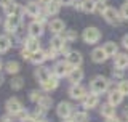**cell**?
<instances>
[{
    "mask_svg": "<svg viewBox=\"0 0 128 122\" xmlns=\"http://www.w3.org/2000/svg\"><path fill=\"white\" fill-rule=\"evenodd\" d=\"M56 112H58V116L61 117V119H67V117H70V114H72V106L67 101H61V103L58 104V108H56Z\"/></svg>",
    "mask_w": 128,
    "mask_h": 122,
    "instance_id": "52a82bcc",
    "label": "cell"
},
{
    "mask_svg": "<svg viewBox=\"0 0 128 122\" xmlns=\"http://www.w3.org/2000/svg\"><path fill=\"white\" fill-rule=\"evenodd\" d=\"M37 103H38L40 108H43V109L46 111L48 108H51V104H53V100H51V96H48V95H42V98H40Z\"/></svg>",
    "mask_w": 128,
    "mask_h": 122,
    "instance_id": "83f0119b",
    "label": "cell"
},
{
    "mask_svg": "<svg viewBox=\"0 0 128 122\" xmlns=\"http://www.w3.org/2000/svg\"><path fill=\"white\" fill-rule=\"evenodd\" d=\"M112 76H114L115 79H122V77H123V69H118L117 68L114 72H112Z\"/></svg>",
    "mask_w": 128,
    "mask_h": 122,
    "instance_id": "f35d334b",
    "label": "cell"
},
{
    "mask_svg": "<svg viewBox=\"0 0 128 122\" xmlns=\"http://www.w3.org/2000/svg\"><path fill=\"white\" fill-rule=\"evenodd\" d=\"M26 13L32 16V18H35L38 13H40V5L38 3H35V2H30V3H27L26 5Z\"/></svg>",
    "mask_w": 128,
    "mask_h": 122,
    "instance_id": "7402d4cb",
    "label": "cell"
},
{
    "mask_svg": "<svg viewBox=\"0 0 128 122\" xmlns=\"http://www.w3.org/2000/svg\"><path fill=\"white\" fill-rule=\"evenodd\" d=\"M102 16H104V19H106L107 23H110V24H118L120 19H122L120 18V13L115 10V8H112V7H106Z\"/></svg>",
    "mask_w": 128,
    "mask_h": 122,
    "instance_id": "5b68a950",
    "label": "cell"
},
{
    "mask_svg": "<svg viewBox=\"0 0 128 122\" xmlns=\"http://www.w3.org/2000/svg\"><path fill=\"white\" fill-rule=\"evenodd\" d=\"M74 3V0H59V5H64V7H69Z\"/></svg>",
    "mask_w": 128,
    "mask_h": 122,
    "instance_id": "7bdbcfd3",
    "label": "cell"
},
{
    "mask_svg": "<svg viewBox=\"0 0 128 122\" xmlns=\"http://www.w3.org/2000/svg\"><path fill=\"white\" fill-rule=\"evenodd\" d=\"M24 85V80L21 77H14L13 80H11V88H14V90H19V88H22Z\"/></svg>",
    "mask_w": 128,
    "mask_h": 122,
    "instance_id": "4dcf8cb0",
    "label": "cell"
},
{
    "mask_svg": "<svg viewBox=\"0 0 128 122\" xmlns=\"http://www.w3.org/2000/svg\"><path fill=\"white\" fill-rule=\"evenodd\" d=\"M98 103H99V98H98V95H96V93L86 95L85 98H83V108H86V109H91V108H94Z\"/></svg>",
    "mask_w": 128,
    "mask_h": 122,
    "instance_id": "5bb4252c",
    "label": "cell"
},
{
    "mask_svg": "<svg viewBox=\"0 0 128 122\" xmlns=\"http://www.w3.org/2000/svg\"><path fill=\"white\" fill-rule=\"evenodd\" d=\"M16 117H18V120L19 122H26V120H29L30 119V114L27 111H24V109H21V111L16 114Z\"/></svg>",
    "mask_w": 128,
    "mask_h": 122,
    "instance_id": "1f68e13d",
    "label": "cell"
},
{
    "mask_svg": "<svg viewBox=\"0 0 128 122\" xmlns=\"http://www.w3.org/2000/svg\"><path fill=\"white\" fill-rule=\"evenodd\" d=\"M126 2H128V0H126Z\"/></svg>",
    "mask_w": 128,
    "mask_h": 122,
    "instance_id": "db71d44e",
    "label": "cell"
},
{
    "mask_svg": "<svg viewBox=\"0 0 128 122\" xmlns=\"http://www.w3.org/2000/svg\"><path fill=\"white\" fill-rule=\"evenodd\" d=\"M40 98H42V93H40V92L34 90V92L30 93V100H32V101H35V103H37V101H38Z\"/></svg>",
    "mask_w": 128,
    "mask_h": 122,
    "instance_id": "d590c367",
    "label": "cell"
},
{
    "mask_svg": "<svg viewBox=\"0 0 128 122\" xmlns=\"http://www.w3.org/2000/svg\"><path fill=\"white\" fill-rule=\"evenodd\" d=\"M120 18L128 19V2L125 3V5H122V8H120Z\"/></svg>",
    "mask_w": 128,
    "mask_h": 122,
    "instance_id": "e575fe53",
    "label": "cell"
},
{
    "mask_svg": "<svg viewBox=\"0 0 128 122\" xmlns=\"http://www.w3.org/2000/svg\"><path fill=\"white\" fill-rule=\"evenodd\" d=\"M101 2H106V0H101Z\"/></svg>",
    "mask_w": 128,
    "mask_h": 122,
    "instance_id": "f5cc1de1",
    "label": "cell"
},
{
    "mask_svg": "<svg viewBox=\"0 0 128 122\" xmlns=\"http://www.w3.org/2000/svg\"><path fill=\"white\" fill-rule=\"evenodd\" d=\"M24 45H26V50H29L30 53H34V51L40 50V42H38V37H30L26 39V42H24Z\"/></svg>",
    "mask_w": 128,
    "mask_h": 122,
    "instance_id": "8fae6325",
    "label": "cell"
},
{
    "mask_svg": "<svg viewBox=\"0 0 128 122\" xmlns=\"http://www.w3.org/2000/svg\"><path fill=\"white\" fill-rule=\"evenodd\" d=\"M11 2H13V0H0V5H2L3 8H5L6 5H10V3H11Z\"/></svg>",
    "mask_w": 128,
    "mask_h": 122,
    "instance_id": "ee69618b",
    "label": "cell"
},
{
    "mask_svg": "<svg viewBox=\"0 0 128 122\" xmlns=\"http://www.w3.org/2000/svg\"><path fill=\"white\" fill-rule=\"evenodd\" d=\"M118 92L122 93L123 96L128 95V80H122V82L118 84Z\"/></svg>",
    "mask_w": 128,
    "mask_h": 122,
    "instance_id": "d6a6232c",
    "label": "cell"
},
{
    "mask_svg": "<svg viewBox=\"0 0 128 122\" xmlns=\"http://www.w3.org/2000/svg\"><path fill=\"white\" fill-rule=\"evenodd\" d=\"M0 84H2V77H0Z\"/></svg>",
    "mask_w": 128,
    "mask_h": 122,
    "instance_id": "816d5d0a",
    "label": "cell"
},
{
    "mask_svg": "<svg viewBox=\"0 0 128 122\" xmlns=\"http://www.w3.org/2000/svg\"><path fill=\"white\" fill-rule=\"evenodd\" d=\"M69 95L72 100H83L86 96V90L80 84H72V87L69 88Z\"/></svg>",
    "mask_w": 128,
    "mask_h": 122,
    "instance_id": "8992f818",
    "label": "cell"
},
{
    "mask_svg": "<svg viewBox=\"0 0 128 122\" xmlns=\"http://www.w3.org/2000/svg\"><path fill=\"white\" fill-rule=\"evenodd\" d=\"M58 84H59V82H58V77L53 74V76H50V77L45 80V82L42 84V87H43V90L50 92V90H54V88L58 87Z\"/></svg>",
    "mask_w": 128,
    "mask_h": 122,
    "instance_id": "9a60e30c",
    "label": "cell"
},
{
    "mask_svg": "<svg viewBox=\"0 0 128 122\" xmlns=\"http://www.w3.org/2000/svg\"><path fill=\"white\" fill-rule=\"evenodd\" d=\"M107 87H109V82H107L106 77L102 76H96L93 80H91V93H96V95H99V93H104L107 90Z\"/></svg>",
    "mask_w": 128,
    "mask_h": 122,
    "instance_id": "6da1fadb",
    "label": "cell"
},
{
    "mask_svg": "<svg viewBox=\"0 0 128 122\" xmlns=\"http://www.w3.org/2000/svg\"><path fill=\"white\" fill-rule=\"evenodd\" d=\"M5 68H6V72H10V74H16V72H19V64L16 63V61H8Z\"/></svg>",
    "mask_w": 128,
    "mask_h": 122,
    "instance_id": "f1b7e54d",
    "label": "cell"
},
{
    "mask_svg": "<svg viewBox=\"0 0 128 122\" xmlns=\"http://www.w3.org/2000/svg\"><path fill=\"white\" fill-rule=\"evenodd\" d=\"M82 11H85V13H94L96 2L94 0H82Z\"/></svg>",
    "mask_w": 128,
    "mask_h": 122,
    "instance_id": "603a6c76",
    "label": "cell"
},
{
    "mask_svg": "<svg viewBox=\"0 0 128 122\" xmlns=\"http://www.w3.org/2000/svg\"><path fill=\"white\" fill-rule=\"evenodd\" d=\"M21 109H22V104H21V101H19L18 98H10L6 101V111L10 112V114L16 116Z\"/></svg>",
    "mask_w": 128,
    "mask_h": 122,
    "instance_id": "ba28073f",
    "label": "cell"
},
{
    "mask_svg": "<svg viewBox=\"0 0 128 122\" xmlns=\"http://www.w3.org/2000/svg\"><path fill=\"white\" fill-rule=\"evenodd\" d=\"M21 24V15H10L5 21V29L8 34H14Z\"/></svg>",
    "mask_w": 128,
    "mask_h": 122,
    "instance_id": "7a4b0ae2",
    "label": "cell"
},
{
    "mask_svg": "<svg viewBox=\"0 0 128 122\" xmlns=\"http://www.w3.org/2000/svg\"><path fill=\"white\" fill-rule=\"evenodd\" d=\"M83 40H85L86 43H96L99 39H101V32H99L98 27H86L85 31H83Z\"/></svg>",
    "mask_w": 128,
    "mask_h": 122,
    "instance_id": "3957f363",
    "label": "cell"
},
{
    "mask_svg": "<svg viewBox=\"0 0 128 122\" xmlns=\"http://www.w3.org/2000/svg\"><path fill=\"white\" fill-rule=\"evenodd\" d=\"M46 59V56H45V51H42V50H37V51H34L30 56V61L34 64H42L43 61Z\"/></svg>",
    "mask_w": 128,
    "mask_h": 122,
    "instance_id": "cb8c5ba5",
    "label": "cell"
},
{
    "mask_svg": "<svg viewBox=\"0 0 128 122\" xmlns=\"http://www.w3.org/2000/svg\"><path fill=\"white\" fill-rule=\"evenodd\" d=\"M114 64H115V68H118V69H125V68H128V55H125V53L115 55Z\"/></svg>",
    "mask_w": 128,
    "mask_h": 122,
    "instance_id": "2e32d148",
    "label": "cell"
},
{
    "mask_svg": "<svg viewBox=\"0 0 128 122\" xmlns=\"http://www.w3.org/2000/svg\"><path fill=\"white\" fill-rule=\"evenodd\" d=\"M0 69H2V61H0Z\"/></svg>",
    "mask_w": 128,
    "mask_h": 122,
    "instance_id": "f907efd6",
    "label": "cell"
},
{
    "mask_svg": "<svg viewBox=\"0 0 128 122\" xmlns=\"http://www.w3.org/2000/svg\"><path fill=\"white\" fill-rule=\"evenodd\" d=\"M34 122H45V120H34Z\"/></svg>",
    "mask_w": 128,
    "mask_h": 122,
    "instance_id": "681fc988",
    "label": "cell"
},
{
    "mask_svg": "<svg viewBox=\"0 0 128 122\" xmlns=\"http://www.w3.org/2000/svg\"><path fill=\"white\" fill-rule=\"evenodd\" d=\"M45 19H46L45 15H40V13H38L37 16H35V21H37L38 24H43V23H45Z\"/></svg>",
    "mask_w": 128,
    "mask_h": 122,
    "instance_id": "60d3db41",
    "label": "cell"
},
{
    "mask_svg": "<svg viewBox=\"0 0 128 122\" xmlns=\"http://www.w3.org/2000/svg\"><path fill=\"white\" fill-rule=\"evenodd\" d=\"M107 122H122V120H120L118 117H115V116H114V117H109V119H107Z\"/></svg>",
    "mask_w": 128,
    "mask_h": 122,
    "instance_id": "bcb514c9",
    "label": "cell"
},
{
    "mask_svg": "<svg viewBox=\"0 0 128 122\" xmlns=\"http://www.w3.org/2000/svg\"><path fill=\"white\" fill-rule=\"evenodd\" d=\"M72 68L67 61H59V63H56L54 64V68H53V74L56 77H64V76H67L69 72L72 71Z\"/></svg>",
    "mask_w": 128,
    "mask_h": 122,
    "instance_id": "277c9868",
    "label": "cell"
},
{
    "mask_svg": "<svg viewBox=\"0 0 128 122\" xmlns=\"http://www.w3.org/2000/svg\"><path fill=\"white\" fill-rule=\"evenodd\" d=\"M104 10H106V5H104L102 2H96V11H98V13H104Z\"/></svg>",
    "mask_w": 128,
    "mask_h": 122,
    "instance_id": "74e56055",
    "label": "cell"
},
{
    "mask_svg": "<svg viewBox=\"0 0 128 122\" xmlns=\"http://www.w3.org/2000/svg\"><path fill=\"white\" fill-rule=\"evenodd\" d=\"M66 40H64V37L62 35H59V34H56L53 39H51V42H50V45H51V48L53 50H56V51H61L62 50V47L66 45Z\"/></svg>",
    "mask_w": 128,
    "mask_h": 122,
    "instance_id": "7c38bea8",
    "label": "cell"
},
{
    "mask_svg": "<svg viewBox=\"0 0 128 122\" xmlns=\"http://www.w3.org/2000/svg\"><path fill=\"white\" fill-rule=\"evenodd\" d=\"M42 32H43V27H42V24H38L37 21L29 24V35H32V37H38V35H42Z\"/></svg>",
    "mask_w": 128,
    "mask_h": 122,
    "instance_id": "d6986e66",
    "label": "cell"
},
{
    "mask_svg": "<svg viewBox=\"0 0 128 122\" xmlns=\"http://www.w3.org/2000/svg\"><path fill=\"white\" fill-rule=\"evenodd\" d=\"M77 39V34H75L74 31H67L66 32V35H64V40H66L67 43H70V42H74V40Z\"/></svg>",
    "mask_w": 128,
    "mask_h": 122,
    "instance_id": "836d02e7",
    "label": "cell"
},
{
    "mask_svg": "<svg viewBox=\"0 0 128 122\" xmlns=\"http://www.w3.org/2000/svg\"><path fill=\"white\" fill-rule=\"evenodd\" d=\"M102 50H104V53L107 55V58H109V56H115V55H117V45H115L114 42H107L106 45L102 47Z\"/></svg>",
    "mask_w": 128,
    "mask_h": 122,
    "instance_id": "4316f807",
    "label": "cell"
},
{
    "mask_svg": "<svg viewBox=\"0 0 128 122\" xmlns=\"http://www.w3.org/2000/svg\"><path fill=\"white\" fill-rule=\"evenodd\" d=\"M122 100H123V95L118 90H114V92L109 93V103L112 104V106H117V104H120V103H122Z\"/></svg>",
    "mask_w": 128,
    "mask_h": 122,
    "instance_id": "44dd1931",
    "label": "cell"
},
{
    "mask_svg": "<svg viewBox=\"0 0 128 122\" xmlns=\"http://www.w3.org/2000/svg\"><path fill=\"white\" fill-rule=\"evenodd\" d=\"M56 53H58L56 50H53V48H50V50H48L46 53H45V56H46V59H54V58H56Z\"/></svg>",
    "mask_w": 128,
    "mask_h": 122,
    "instance_id": "8d00e7d4",
    "label": "cell"
},
{
    "mask_svg": "<svg viewBox=\"0 0 128 122\" xmlns=\"http://www.w3.org/2000/svg\"><path fill=\"white\" fill-rule=\"evenodd\" d=\"M72 7H74L75 10H82V0H74Z\"/></svg>",
    "mask_w": 128,
    "mask_h": 122,
    "instance_id": "b9f144b4",
    "label": "cell"
},
{
    "mask_svg": "<svg viewBox=\"0 0 128 122\" xmlns=\"http://www.w3.org/2000/svg\"><path fill=\"white\" fill-rule=\"evenodd\" d=\"M21 55H22V58H24V59H29V61H30V56H32V53H30L29 50H26V48H24V50L21 51Z\"/></svg>",
    "mask_w": 128,
    "mask_h": 122,
    "instance_id": "ab89813d",
    "label": "cell"
},
{
    "mask_svg": "<svg viewBox=\"0 0 128 122\" xmlns=\"http://www.w3.org/2000/svg\"><path fill=\"white\" fill-rule=\"evenodd\" d=\"M38 2H40V3H43V5H46V3H50L51 0H38Z\"/></svg>",
    "mask_w": 128,
    "mask_h": 122,
    "instance_id": "7dc6e473",
    "label": "cell"
},
{
    "mask_svg": "<svg viewBox=\"0 0 128 122\" xmlns=\"http://www.w3.org/2000/svg\"><path fill=\"white\" fill-rule=\"evenodd\" d=\"M11 47V40L8 35H0V53H5L10 50Z\"/></svg>",
    "mask_w": 128,
    "mask_h": 122,
    "instance_id": "d4e9b609",
    "label": "cell"
},
{
    "mask_svg": "<svg viewBox=\"0 0 128 122\" xmlns=\"http://www.w3.org/2000/svg\"><path fill=\"white\" fill-rule=\"evenodd\" d=\"M123 114H125V120L128 122V109H125V112H123Z\"/></svg>",
    "mask_w": 128,
    "mask_h": 122,
    "instance_id": "c3c4849f",
    "label": "cell"
},
{
    "mask_svg": "<svg viewBox=\"0 0 128 122\" xmlns=\"http://www.w3.org/2000/svg\"><path fill=\"white\" fill-rule=\"evenodd\" d=\"M122 43H123V47H125V48H128V34H126V35H123Z\"/></svg>",
    "mask_w": 128,
    "mask_h": 122,
    "instance_id": "f6af8a7d",
    "label": "cell"
},
{
    "mask_svg": "<svg viewBox=\"0 0 128 122\" xmlns=\"http://www.w3.org/2000/svg\"><path fill=\"white\" fill-rule=\"evenodd\" d=\"M72 119H74V122H86L88 120V116H86L85 111H77Z\"/></svg>",
    "mask_w": 128,
    "mask_h": 122,
    "instance_id": "f546056e",
    "label": "cell"
},
{
    "mask_svg": "<svg viewBox=\"0 0 128 122\" xmlns=\"http://www.w3.org/2000/svg\"><path fill=\"white\" fill-rule=\"evenodd\" d=\"M99 112H101V116H104V117H114L115 116V106H112L110 103H104L102 106H101V109H99Z\"/></svg>",
    "mask_w": 128,
    "mask_h": 122,
    "instance_id": "e0dca14e",
    "label": "cell"
},
{
    "mask_svg": "<svg viewBox=\"0 0 128 122\" xmlns=\"http://www.w3.org/2000/svg\"><path fill=\"white\" fill-rule=\"evenodd\" d=\"M67 77H69V80L72 84H78V82H82V79H83V71L80 68H74L69 74H67Z\"/></svg>",
    "mask_w": 128,
    "mask_h": 122,
    "instance_id": "4fadbf2b",
    "label": "cell"
},
{
    "mask_svg": "<svg viewBox=\"0 0 128 122\" xmlns=\"http://www.w3.org/2000/svg\"><path fill=\"white\" fill-rule=\"evenodd\" d=\"M45 7H46V15H58L59 8H61L59 2H54V0H51L50 3H46Z\"/></svg>",
    "mask_w": 128,
    "mask_h": 122,
    "instance_id": "484cf974",
    "label": "cell"
},
{
    "mask_svg": "<svg viewBox=\"0 0 128 122\" xmlns=\"http://www.w3.org/2000/svg\"><path fill=\"white\" fill-rule=\"evenodd\" d=\"M66 61L70 64L72 68H78L80 64H82L83 58H82V55H80L78 51H69V53H67V59Z\"/></svg>",
    "mask_w": 128,
    "mask_h": 122,
    "instance_id": "9c48e42d",
    "label": "cell"
},
{
    "mask_svg": "<svg viewBox=\"0 0 128 122\" xmlns=\"http://www.w3.org/2000/svg\"><path fill=\"white\" fill-rule=\"evenodd\" d=\"M50 76H51L50 69L45 68V66H40V68L35 69V79H37L40 84H43V82H45V80H46Z\"/></svg>",
    "mask_w": 128,
    "mask_h": 122,
    "instance_id": "30bf717a",
    "label": "cell"
},
{
    "mask_svg": "<svg viewBox=\"0 0 128 122\" xmlns=\"http://www.w3.org/2000/svg\"><path fill=\"white\" fill-rule=\"evenodd\" d=\"M91 59H93L94 63H104V61L107 59V55L104 53L102 48H94L93 53H91Z\"/></svg>",
    "mask_w": 128,
    "mask_h": 122,
    "instance_id": "ac0fdd59",
    "label": "cell"
},
{
    "mask_svg": "<svg viewBox=\"0 0 128 122\" xmlns=\"http://www.w3.org/2000/svg\"><path fill=\"white\" fill-rule=\"evenodd\" d=\"M50 31L53 34H61L64 31V21H61V19H53L50 23Z\"/></svg>",
    "mask_w": 128,
    "mask_h": 122,
    "instance_id": "ffe728a7",
    "label": "cell"
}]
</instances>
